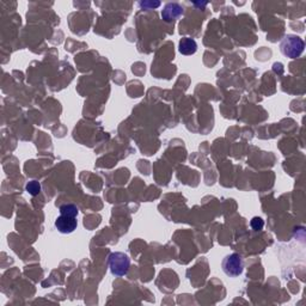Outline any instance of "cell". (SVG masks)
<instances>
[{
	"mask_svg": "<svg viewBox=\"0 0 306 306\" xmlns=\"http://www.w3.org/2000/svg\"><path fill=\"white\" fill-rule=\"evenodd\" d=\"M305 49V43L302 37L288 34L282 39L280 43V51L282 55L290 57V59H297L303 54Z\"/></svg>",
	"mask_w": 306,
	"mask_h": 306,
	"instance_id": "6da1fadb",
	"label": "cell"
},
{
	"mask_svg": "<svg viewBox=\"0 0 306 306\" xmlns=\"http://www.w3.org/2000/svg\"><path fill=\"white\" fill-rule=\"evenodd\" d=\"M221 268L223 271L230 278H237L242 275L244 270V262L242 256L239 254H230L225 256V258L221 262Z\"/></svg>",
	"mask_w": 306,
	"mask_h": 306,
	"instance_id": "7a4b0ae2",
	"label": "cell"
},
{
	"mask_svg": "<svg viewBox=\"0 0 306 306\" xmlns=\"http://www.w3.org/2000/svg\"><path fill=\"white\" fill-rule=\"evenodd\" d=\"M131 267V259L123 253H112L109 256V268L112 275L125 276Z\"/></svg>",
	"mask_w": 306,
	"mask_h": 306,
	"instance_id": "3957f363",
	"label": "cell"
},
{
	"mask_svg": "<svg viewBox=\"0 0 306 306\" xmlns=\"http://www.w3.org/2000/svg\"><path fill=\"white\" fill-rule=\"evenodd\" d=\"M54 225H55L56 230L59 231L60 233H63V235H70V233L74 232V231L77 230L78 221L76 218L60 214V216H57L56 218L55 224Z\"/></svg>",
	"mask_w": 306,
	"mask_h": 306,
	"instance_id": "277c9868",
	"label": "cell"
},
{
	"mask_svg": "<svg viewBox=\"0 0 306 306\" xmlns=\"http://www.w3.org/2000/svg\"><path fill=\"white\" fill-rule=\"evenodd\" d=\"M183 14V7L178 2H169L161 11V18L165 22H174Z\"/></svg>",
	"mask_w": 306,
	"mask_h": 306,
	"instance_id": "5b68a950",
	"label": "cell"
},
{
	"mask_svg": "<svg viewBox=\"0 0 306 306\" xmlns=\"http://www.w3.org/2000/svg\"><path fill=\"white\" fill-rule=\"evenodd\" d=\"M178 51L183 55H193L198 51V43L192 37H182L178 43Z\"/></svg>",
	"mask_w": 306,
	"mask_h": 306,
	"instance_id": "8992f818",
	"label": "cell"
},
{
	"mask_svg": "<svg viewBox=\"0 0 306 306\" xmlns=\"http://www.w3.org/2000/svg\"><path fill=\"white\" fill-rule=\"evenodd\" d=\"M60 214L61 215H66V216H72V218H77L78 213H79V210H78V207L76 204H62L61 207H60Z\"/></svg>",
	"mask_w": 306,
	"mask_h": 306,
	"instance_id": "52a82bcc",
	"label": "cell"
},
{
	"mask_svg": "<svg viewBox=\"0 0 306 306\" xmlns=\"http://www.w3.org/2000/svg\"><path fill=\"white\" fill-rule=\"evenodd\" d=\"M25 189H27V192L31 196H36L40 194V192H41V184H40V182L37 181H30L27 184V187H25Z\"/></svg>",
	"mask_w": 306,
	"mask_h": 306,
	"instance_id": "ba28073f",
	"label": "cell"
},
{
	"mask_svg": "<svg viewBox=\"0 0 306 306\" xmlns=\"http://www.w3.org/2000/svg\"><path fill=\"white\" fill-rule=\"evenodd\" d=\"M250 225L255 231H259L264 226V221L262 220L261 218H258V216H255V218H253V220H251Z\"/></svg>",
	"mask_w": 306,
	"mask_h": 306,
	"instance_id": "9c48e42d",
	"label": "cell"
},
{
	"mask_svg": "<svg viewBox=\"0 0 306 306\" xmlns=\"http://www.w3.org/2000/svg\"><path fill=\"white\" fill-rule=\"evenodd\" d=\"M159 5H160L159 1H157V2L141 1V2H139V6L143 7L144 10H146V8H149V7H158V6H159Z\"/></svg>",
	"mask_w": 306,
	"mask_h": 306,
	"instance_id": "30bf717a",
	"label": "cell"
}]
</instances>
